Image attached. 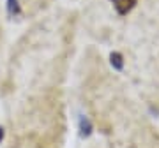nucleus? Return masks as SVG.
Instances as JSON below:
<instances>
[{"label": "nucleus", "mask_w": 159, "mask_h": 148, "mask_svg": "<svg viewBox=\"0 0 159 148\" xmlns=\"http://www.w3.org/2000/svg\"><path fill=\"white\" fill-rule=\"evenodd\" d=\"M111 4H113L115 11L119 12L120 16H124V14L133 11V7L136 6V0H111Z\"/></svg>", "instance_id": "obj_1"}, {"label": "nucleus", "mask_w": 159, "mask_h": 148, "mask_svg": "<svg viewBox=\"0 0 159 148\" xmlns=\"http://www.w3.org/2000/svg\"><path fill=\"white\" fill-rule=\"evenodd\" d=\"M110 63L113 65V69H117V71H122V67H124V57H122L120 53L113 51L111 55H110Z\"/></svg>", "instance_id": "obj_2"}, {"label": "nucleus", "mask_w": 159, "mask_h": 148, "mask_svg": "<svg viewBox=\"0 0 159 148\" xmlns=\"http://www.w3.org/2000/svg\"><path fill=\"white\" fill-rule=\"evenodd\" d=\"M80 129H81V134L83 136H89L90 134V129H92V125H90V122H89V118H83L80 120Z\"/></svg>", "instance_id": "obj_3"}, {"label": "nucleus", "mask_w": 159, "mask_h": 148, "mask_svg": "<svg viewBox=\"0 0 159 148\" xmlns=\"http://www.w3.org/2000/svg\"><path fill=\"white\" fill-rule=\"evenodd\" d=\"M7 4H9V12H11V14L18 16V14L21 12V11H20V6H18V0H9Z\"/></svg>", "instance_id": "obj_4"}, {"label": "nucleus", "mask_w": 159, "mask_h": 148, "mask_svg": "<svg viewBox=\"0 0 159 148\" xmlns=\"http://www.w3.org/2000/svg\"><path fill=\"white\" fill-rule=\"evenodd\" d=\"M2 137H4V129L0 127V141H2Z\"/></svg>", "instance_id": "obj_5"}]
</instances>
